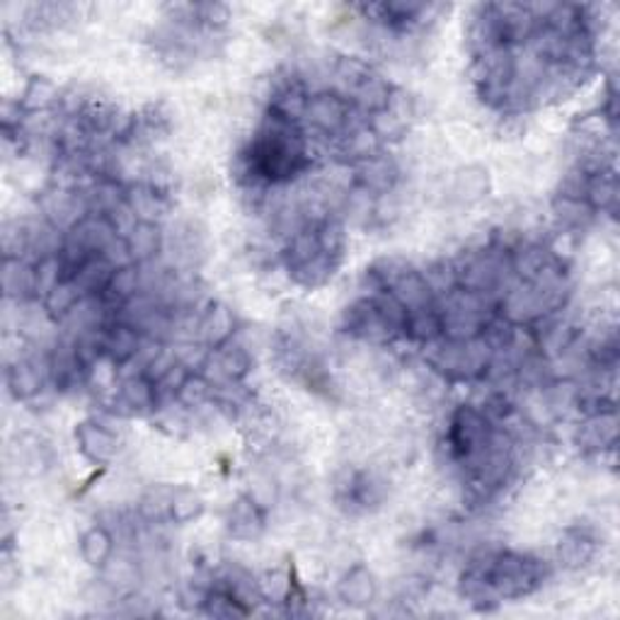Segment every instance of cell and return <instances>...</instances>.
<instances>
[{
	"label": "cell",
	"mask_w": 620,
	"mask_h": 620,
	"mask_svg": "<svg viewBox=\"0 0 620 620\" xmlns=\"http://www.w3.org/2000/svg\"><path fill=\"white\" fill-rule=\"evenodd\" d=\"M242 175L254 187H282L313 165L306 129L301 121L267 109L262 124L240 153Z\"/></svg>",
	"instance_id": "6da1fadb"
},
{
	"label": "cell",
	"mask_w": 620,
	"mask_h": 620,
	"mask_svg": "<svg viewBox=\"0 0 620 620\" xmlns=\"http://www.w3.org/2000/svg\"><path fill=\"white\" fill-rule=\"evenodd\" d=\"M548 579V565L516 551H494L472 561L460 577V594L478 606L524 599Z\"/></svg>",
	"instance_id": "7a4b0ae2"
},
{
	"label": "cell",
	"mask_w": 620,
	"mask_h": 620,
	"mask_svg": "<svg viewBox=\"0 0 620 620\" xmlns=\"http://www.w3.org/2000/svg\"><path fill=\"white\" fill-rule=\"evenodd\" d=\"M497 422L478 405H458L446 424V454L460 470H470L488 454L497 436Z\"/></svg>",
	"instance_id": "3957f363"
},
{
	"label": "cell",
	"mask_w": 620,
	"mask_h": 620,
	"mask_svg": "<svg viewBox=\"0 0 620 620\" xmlns=\"http://www.w3.org/2000/svg\"><path fill=\"white\" fill-rule=\"evenodd\" d=\"M282 260L289 276L294 279L298 286L306 289H318L327 284L339 270V264H342L323 250L318 230H315V221H306L291 233L282 252Z\"/></svg>",
	"instance_id": "277c9868"
},
{
	"label": "cell",
	"mask_w": 620,
	"mask_h": 620,
	"mask_svg": "<svg viewBox=\"0 0 620 620\" xmlns=\"http://www.w3.org/2000/svg\"><path fill=\"white\" fill-rule=\"evenodd\" d=\"M359 112L349 105L347 97L330 90L311 93L306 102V112H303V124H308L313 131L323 133V137L339 141L349 129L359 124Z\"/></svg>",
	"instance_id": "5b68a950"
},
{
	"label": "cell",
	"mask_w": 620,
	"mask_h": 620,
	"mask_svg": "<svg viewBox=\"0 0 620 620\" xmlns=\"http://www.w3.org/2000/svg\"><path fill=\"white\" fill-rule=\"evenodd\" d=\"M335 500L349 514H367L385 500V482L371 470L351 468L339 476Z\"/></svg>",
	"instance_id": "8992f818"
},
{
	"label": "cell",
	"mask_w": 620,
	"mask_h": 620,
	"mask_svg": "<svg viewBox=\"0 0 620 620\" xmlns=\"http://www.w3.org/2000/svg\"><path fill=\"white\" fill-rule=\"evenodd\" d=\"M363 18H371V22L381 24L383 30L393 32L398 36L410 34L420 30L427 22L439 6L432 3H407V0H398V3H376V6H357Z\"/></svg>",
	"instance_id": "52a82bcc"
},
{
	"label": "cell",
	"mask_w": 620,
	"mask_h": 620,
	"mask_svg": "<svg viewBox=\"0 0 620 620\" xmlns=\"http://www.w3.org/2000/svg\"><path fill=\"white\" fill-rule=\"evenodd\" d=\"M76 446L80 456L93 466H109L119 456L121 439L115 429H109L107 424L97 420H83L76 424Z\"/></svg>",
	"instance_id": "ba28073f"
},
{
	"label": "cell",
	"mask_w": 620,
	"mask_h": 620,
	"mask_svg": "<svg viewBox=\"0 0 620 620\" xmlns=\"http://www.w3.org/2000/svg\"><path fill=\"white\" fill-rule=\"evenodd\" d=\"M400 182V167L385 151L355 165V185L363 197H385Z\"/></svg>",
	"instance_id": "9c48e42d"
},
{
	"label": "cell",
	"mask_w": 620,
	"mask_h": 620,
	"mask_svg": "<svg viewBox=\"0 0 620 620\" xmlns=\"http://www.w3.org/2000/svg\"><path fill=\"white\" fill-rule=\"evenodd\" d=\"M228 536L236 541H258L267 531V512L264 507L250 494H240L230 502L226 512Z\"/></svg>",
	"instance_id": "30bf717a"
},
{
	"label": "cell",
	"mask_w": 620,
	"mask_h": 620,
	"mask_svg": "<svg viewBox=\"0 0 620 620\" xmlns=\"http://www.w3.org/2000/svg\"><path fill=\"white\" fill-rule=\"evenodd\" d=\"M6 383L10 393L18 400H32L40 395L46 383H52V373H48V357H22L12 361L6 373Z\"/></svg>",
	"instance_id": "8fae6325"
},
{
	"label": "cell",
	"mask_w": 620,
	"mask_h": 620,
	"mask_svg": "<svg viewBox=\"0 0 620 620\" xmlns=\"http://www.w3.org/2000/svg\"><path fill=\"white\" fill-rule=\"evenodd\" d=\"M618 439V420L616 407H601L587 415L585 424H579L577 444L587 454H603L606 448H613Z\"/></svg>",
	"instance_id": "7c38bea8"
},
{
	"label": "cell",
	"mask_w": 620,
	"mask_h": 620,
	"mask_svg": "<svg viewBox=\"0 0 620 620\" xmlns=\"http://www.w3.org/2000/svg\"><path fill=\"white\" fill-rule=\"evenodd\" d=\"M115 398L121 412H127V415H151V412L161 407L157 405L155 381L149 379L143 371L127 376V379L119 383Z\"/></svg>",
	"instance_id": "4fadbf2b"
},
{
	"label": "cell",
	"mask_w": 620,
	"mask_h": 620,
	"mask_svg": "<svg viewBox=\"0 0 620 620\" xmlns=\"http://www.w3.org/2000/svg\"><path fill=\"white\" fill-rule=\"evenodd\" d=\"M337 597L351 609H363V606L373 603L379 597V585H376L371 569L367 565L349 567L342 579L337 581Z\"/></svg>",
	"instance_id": "5bb4252c"
},
{
	"label": "cell",
	"mask_w": 620,
	"mask_h": 620,
	"mask_svg": "<svg viewBox=\"0 0 620 620\" xmlns=\"http://www.w3.org/2000/svg\"><path fill=\"white\" fill-rule=\"evenodd\" d=\"M197 335L211 349L224 347L236 335V315L224 303H211L197 320Z\"/></svg>",
	"instance_id": "9a60e30c"
},
{
	"label": "cell",
	"mask_w": 620,
	"mask_h": 620,
	"mask_svg": "<svg viewBox=\"0 0 620 620\" xmlns=\"http://www.w3.org/2000/svg\"><path fill=\"white\" fill-rule=\"evenodd\" d=\"M129 260L133 264H149L163 250V233L155 221H133L124 233Z\"/></svg>",
	"instance_id": "2e32d148"
},
{
	"label": "cell",
	"mask_w": 620,
	"mask_h": 620,
	"mask_svg": "<svg viewBox=\"0 0 620 620\" xmlns=\"http://www.w3.org/2000/svg\"><path fill=\"white\" fill-rule=\"evenodd\" d=\"M599 551V539L589 529H567L557 545V557L569 569H579L594 561Z\"/></svg>",
	"instance_id": "e0dca14e"
},
{
	"label": "cell",
	"mask_w": 620,
	"mask_h": 620,
	"mask_svg": "<svg viewBox=\"0 0 620 620\" xmlns=\"http://www.w3.org/2000/svg\"><path fill=\"white\" fill-rule=\"evenodd\" d=\"M117 551V541L112 536V531L107 526H93L80 536V557L83 563L102 573L109 567Z\"/></svg>",
	"instance_id": "ac0fdd59"
},
{
	"label": "cell",
	"mask_w": 620,
	"mask_h": 620,
	"mask_svg": "<svg viewBox=\"0 0 620 620\" xmlns=\"http://www.w3.org/2000/svg\"><path fill=\"white\" fill-rule=\"evenodd\" d=\"M3 289L8 298H34V267L24 258H6Z\"/></svg>",
	"instance_id": "d6986e66"
},
{
	"label": "cell",
	"mask_w": 620,
	"mask_h": 620,
	"mask_svg": "<svg viewBox=\"0 0 620 620\" xmlns=\"http://www.w3.org/2000/svg\"><path fill=\"white\" fill-rule=\"evenodd\" d=\"M204 514V500L197 490L192 488H175L170 490L167 500V521H173L177 526L192 524Z\"/></svg>",
	"instance_id": "ffe728a7"
},
{
	"label": "cell",
	"mask_w": 620,
	"mask_h": 620,
	"mask_svg": "<svg viewBox=\"0 0 620 620\" xmlns=\"http://www.w3.org/2000/svg\"><path fill=\"white\" fill-rule=\"evenodd\" d=\"M61 102L58 97V88L46 78H32L24 88L18 107L22 109L24 115H36V112H48Z\"/></svg>",
	"instance_id": "44dd1931"
},
{
	"label": "cell",
	"mask_w": 620,
	"mask_h": 620,
	"mask_svg": "<svg viewBox=\"0 0 620 620\" xmlns=\"http://www.w3.org/2000/svg\"><path fill=\"white\" fill-rule=\"evenodd\" d=\"M85 296L80 294V289L70 282V279H64L52 294H48L44 298V308H46V315L48 318H54V320H64V318H70L73 311H76L80 306V301Z\"/></svg>",
	"instance_id": "7402d4cb"
}]
</instances>
